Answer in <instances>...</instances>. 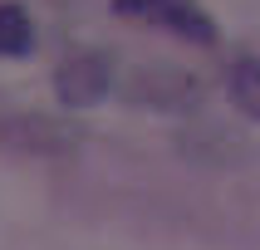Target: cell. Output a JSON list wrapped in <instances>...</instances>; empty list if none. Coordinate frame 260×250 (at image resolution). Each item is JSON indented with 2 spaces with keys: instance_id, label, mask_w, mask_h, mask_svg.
Returning <instances> with one entry per match:
<instances>
[{
  "instance_id": "3957f363",
  "label": "cell",
  "mask_w": 260,
  "mask_h": 250,
  "mask_svg": "<svg viewBox=\"0 0 260 250\" xmlns=\"http://www.w3.org/2000/svg\"><path fill=\"white\" fill-rule=\"evenodd\" d=\"M0 142L15 147V152H44V157H59V152H74L84 142V128L74 118L59 113H15L5 128H0Z\"/></svg>"
},
{
  "instance_id": "7a4b0ae2",
  "label": "cell",
  "mask_w": 260,
  "mask_h": 250,
  "mask_svg": "<svg viewBox=\"0 0 260 250\" xmlns=\"http://www.w3.org/2000/svg\"><path fill=\"white\" fill-rule=\"evenodd\" d=\"M113 88H118V79H113V54H103V49H79V54L59 59V69H54V98L64 103L69 113H88V108H99Z\"/></svg>"
},
{
  "instance_id": "52a82bcc",
  "label": "cell",
  "mask_w": 260,
  "mask_h": 250,
  "mask_svg": "<svg viewBox=\"0 0 260 250\" xmlns=\"http://www.w3.org/2000/svg\"><path fill=\"white\" fill-rule=\"evenodd\" d=\"M162 5H167V0H113V15H147V20H152Z\"/></svg>"
},
{
  "instance_id": "8992f818",
  "label": "cell",
  "mask_w": 260,
  "mask_h": 250,
  "mask_svg": "<svg viewBox=\"0 0 260 250\" xmlns=\"http://www.w3.org/2000/svg\"><path fill=\"white\" fill-rule=\"evenodd\" d=\"M35 49V25L20 5H0V59H20Z\"/></svg>"
},
{
  "instance_id": "6da1fadb",
  "label": "cell",
  "mask_w": 260,
  "mask_h": 250,
  "mask_svg": "<svg viewBox=\"0 0 260 250\" xmlns=\"http://www.w3.org/2000/svg\"><path fill=\"white\" fill-rule=\"evenodd\" d=\"M118 98L133 108H157V113H187L202 103V79L182 64H138L118 79Z\"/></svg>"
},
{
  "instance_id": "277c9868",
  "label": "cell",
  "mask_w": 260,
  "mask_h": 250,
  "mask_svg": "<svg viewBox=\"0 0 260 250\" xmlns=\"http://www.w3.org/2000/svg\"><path fill=\"white\" fill-rule=\"evenodd\" d=\"M152 20H157L162 29L182 34V40H191V44H216V20H211L197 0H167Z\"/></svg>"
},
{
  "instance_id": "5b68a950",
  "label": "cell",
  "mask_w": 260,
  "mask_h": 250,
  "mask_svg": "<svg viewBox=\"0 0 260 250\" xmlns=\"http://www.w3.org/2000/svg\"><path fill=\"white\" fill-rule=\"evenodd\" d=\"M226 98L236 103V113L260 123V59H236L226 69Z\"/></svg>"
}]
</instances>
